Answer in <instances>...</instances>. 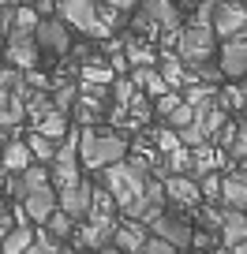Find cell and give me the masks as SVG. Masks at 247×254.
I'll use <instances>...</instances> for the list:
<instances>
[{
  "instance_id": "681fc988",
  "label": "cell",
  "mask_w": 247,
  "mask_h": 254,
  "mask_svg": "<svg viewBox=\"0 0 247 254\" xmlns=\"http://www.w3.org/2000/svg\"><path fill=\"white\" fill-rule=\"evenodd\" d=\"M0 153H4V142H0Z\"/></svg>"
},
{
  "instance_id": "8d00e7d4",
  "label": "cell",
  "mask_w": 247,
  "mask_h": 254,
  "mask_svg": "<svg viewBox=\"0 0 247 254\" xmlns=\"http://www.w3.org/2000/svg\"><path fill=\"white\" fill-rule=\"evenodd\" d=\"M154 142H158V150H161V153L180 150V138H176V131H172V127H158V131H154Z\"/></svg>"
},
{
  "instance_id": "1f68e13d",
  "label": "cell",
  "mask_w": 247,
  "mask_h": 254,
  "mask_svg": "<svg viewBox=\"0 0 247 254\" xmlns=\"http://www.w3.org/2000/svg\"><path fill=\"white\" fill-rule=\"evenodd\" d=\"M38 11L30 8V4H19L15 11H11V30H23V34H34V26H38Z\"/></svg>"
},
{
  "instance_id": "74e56055",
  "label": "cell",
  "mask_w": 247,
  "mask_h": 254,
  "mask_svg": "<svg viewBox=\"0 0 247 254\" xmlns=\"http://www.w3.org/2000/svg\"><path fill=\"white\" fill-rule=\"evenodd\" d=\"M180 101H183V97H180V90H168V94L154 97V112H158V116L165 120V116H168V112H172V109H176Z\"/></svg>"
},
{
  "instance_id": "5b68a950",
  "label": "cell",
  "mask_w": 247,
  "mask_h": 254,
  "mask_svg": "<svg viewBox=\"0 0 247 254\" xmlns=\"http://www.w3.org/2000/svg\"><path fill=\"white\" fill-rule=\"evenodd\" d=\"M79 131H68L60 142H56V153L53 161H49V183H53L56 190L60 187H72V183H79Z\"/></svg>"
},
{
  "instance_id": "cb8c5ba5",
  "label": "cell",
  "mask_w": 247,
  "mask_h": 254,
  "mask_svg": "<svg viewBox=\"0 0 247 254\" xmlns=\"http://www.w3.org/2000/svg\"><path fill=\"white\" fill-rule=\"evenodd\" d=\"M161 79L168 82V90H180V86H187V79H191V71H187V64L180 60L176 53H168V56H161Z\"/></svg>"
},
{
  "instance_id": "7a4b0ae2",
  "label": "cell",
  "mask_w": 247,
  "mask_h": 254,
  "mask_svg": "<svg viewBox=\"0 0 247 254\" xmlns=\"http://www.w3.org/2000/svg\"><path fill=\"white\" fill-rule=\"evenodd\" d=\"M150 176H154L150 172V161H146V157H131V153H128L124 161L101 168V187L112 194V202H116V209H120V206H128L139 190L146 187Z\"/></svg>"
},
{
  "instance_id": "30bf717a",
  "label": "cell",
  "mask_w": 247,
  "mask_h": 254,
  "mask_svg": "<svg viewBox=\"0 0 247 254\" xmlns=\"http://www.w3.org/2000/svg\"><path fill=\"white\" fill-rule=\"evenodd\" d=\"M210 30L214 38H236V34L247 30V11L240 0H217L214 15H210Z\"/></svg>"
},
{
  "instance_id": "484cf974",
  "label": "cell",
  "mask_w": 247,
  "mask_h": 254,
  "mask_svg": "<svg viewBox=\"0 0 247 254\" xmlns=\"http://www.w3.org/2000/svg\"><path fill=\"white\" fill-rule=\"evenodd\" d=\"M82 82H86V86H109L112 79H116V71H112L109 64L101 60V56H94V60H86L82 64Z\"/></svg>"
},
{
  "instance_id": "52a82bcc",
  "label": "cell",
  "mask_w": 247,
  "mask_h": 254,
  "mask_svg": "<svg viewBox=\"0 0 247 254\" xmlns=\"http://www.w3.org/2000/svg\"><path fill=\"white\" fill-rule=\"evenodd\" d=\"M34 45H38V53L64 56V53H72V30H68L64 19H56V15H41V19H38V26H34Z\"/></svg>"
},
{
  "instance_id": "f546056e",
  "label": "cell",
  "mask_w": 247,
  "mask_h": 254,
  "mask_svg": "<svg viewBox=\"0 0 247 254\" xmlns=\"http://www.w3.org/2000/svg\"><path fill=\"white\" fill-rule=\"evenodd\" d=\"M109 90H112V101H116V109H124V105H131V97H135V82L128 79V75H116V79L109 82Z\"/></svg>"
},
{
  "instance_id": "f907efd6",
  "label": "cell",
  "mask_w": 247,
  "mask_h": 254,
  "mask_svg": "<svg viewBox=\"0 0 247 254\" xmlns=\"http://www.w3.org/2000/svg\"><path fill=\"white\" fill-rule=\"evenodd\" d=\"M180 254H183V251H180Z\"/></svg>"
},
{
  "instance_id": "9c48e42d",
  "label": "cell",
  "mask_w": 247,
  "mask_h": 254,
  "mask_svg": "<svg viewBox=\"0 0 247 254\" xmlns=\"http://www.w3.org/2000/svg\"><path fill=\"white\" fill-rule=\"evenodd\" d=\"M146 232H150V236L168 239L176 251H187V247H191V236H195L191 221L180 217V213H168V209H161L158 217H150V221H146Z\"/></svg>"
},
{
  "instance_id": "ba28073f",
  "label": "cell",
  "mask_w": 247,
  "mask_h": 254,
  "mask_svg": "<svg viewBox=\"0 0 247 254\" xmlns=\"http://www.w3.org/2000/svg\"><path fill=\"white\" fill-rule=\"evenodd\" d=\"M165 206H168L165 183H158V176H150V180H146V187L139 190L128 206H120V209H124V217H128V221H143V224H146L150 217H158Z\"/></svg>"
},
{
  "instance_id": "6da1fadb",
  "label": "cell",
  "mask_w": 247,
  "mask_h": 254,
  "mask_svg": "<svg viewBox=\"0 0 247 254\" xmlns=\"http://www.w3.org/2000/svg\"><path fill=\"white\" fill-rule=\"evenodd\" d=\"M128 153H131V142L120 131H109V127H79V165L101 172V168L124 161Z\"/></svg>"
},
{
  "instance_id": "8fae6325",
  "label": "cell",
  "mask_w": 247,
  "mask_h": 254,
  "mask_svg": "<svg viewBox=\"0 0 247 254\" xmlns=\"http://www.w3.org/2000/svg\"><path fill=\"white\" fill-rule=\"evenodd\" d=\"M49 187V165H26L23 172H8V180H4V190H8V198L23 202L26 194H34V190Z\"/></svg>"
},
{
  "instance_id": "44dd1931",
  "label": "cell",
  "mask_w": 247,
  "mask_h": 254,
  "mask_svg": "<svg viewBox=\"0 0 247 254\" xmlns=\"http://www.w3.org/2000/svg\"><path fill=\"white\" fill-rule=\"evenodd\" d=\"M26 165H34L26 142L23 138H8V142H4V153H0V168H4V172H23Z\"/></svg>"
},
{
  "instance_id": "f1b7e54d",
  "label": "cell",
  "mask_w": 247,
  "mask_h": 254,
  "mask_svg": "<svg viewBox=\"0 0 247 254\" xmlns=\"http://www.w3.org/2000/svg\"><path fill=\"white\" fill-rule=\"evenodd\" d=\"M183 101L191 105V109H199V105H210L217 97V86H210V82H191L187 86V94H180Z\"/></svg>"
},
{
  "instance_id": "9a60e30c",
  "label": "cell",
  "mask_w": 247,
  "mask_h": 254,
  "mask_svg": "<svg viewBox=\"0 0 247 254\" xmlns=\"http://www.w3.org/2000/svg\"><path fill=\"white\" fill-rule=\"evenodd\" d=\"M165 198L172 202L176 209H199L202 206L199 180H191V176H168L165 180Z\"/></svg>"
},
{
  "instance_id": "4316f807",
  "label": "cell",
  "mask_w": 247,
  "mask_h": 254,
  "mask_svg": "<svg viewBox=\"0 0 247 254\" xmlns=\"http://www.w3.org/2000/svg\"><path fill=\"white\" fill-rule=\"evenodd\" d=\"M23 142H26V150H30V157L38 161V165H49L53 153H56V142H53V138H45V135H38V131H30Z\"/></svg>"
},
{
  "instance_id": "2e32d148",
  "label": "cell",
  "mask_w": 247,
  "mask_h": 254,
  "mask_svg": "<svg viewBox=\"0 0 247 254\" xmlns=\"http://www.w3.org/2000/svg\"><path fill=\"white\" fill-rule=\"evenodd\" d=\"M112 232H116V217H86L75 243H82L86 251H101V247L112 243Z\"/></svg>"
},
{
  "instance_id": "f35d334b",
  "label": "cell",
  "mask_w": 247,
  "mask_h": 254,
  "mask_svg": "<svg viewBox=\"0 0 247 254\" xmlns=\"http://www.w3.org/2000/svg\"><path fill=\"white\" fill-rule=\"evenodd\" d=\"M143 254H180L168 239H161V236H146V243H143Z\"/></svg>"
},
{
  "instance_id": "d6986e66",
  "label": "cell",
  "mask_w": 247,
  "mask_h": 254,
  "mask_svg": "<svg viewBox=\"0 0 247 254\" xmlns=\"http://www.w3.org/2000/svg\"><path fill=\"white\" fill-rule=\"evenodd\" d=\"M221 202L229 209H247V176L244 172H225L221 176Z\"/></svg>"
},
{
  "instance_id": "277c9868",
  "label": "cell",
  "mask_w": 247,
  "mask_h": 254,
  "mask_svg": "<svg viewBox=\"0 0 247 254\" xmlns=\"http://www.w3.org/2000/svg\"><path fill=\"white\" fill-rule=\"evenodd\" d=\"M131 26L143 30L146 38L176 34L180 30V8H176V0H139V11L131 19Z\"/></svg>"
},
{
  "instance_id": "ac0fdd59",
  "label": "cell",
  "mask_w": 247,
  "mask_h": 254,
  "mask_svg": "<svg viewBox=\"0 0 247 254\" xmlns=\"http://www.w3.org/2000/svg\"><path fill=\"white\" fill-rule=\"evenodd\" d=\"M146 236H150V232H146L143 221H116V232H112L109 247H116V251H124V254H143Z\"/></svg>"
},
{
  "instance_id": "ab89813d",
  "label": "cell",
  "mask_w": 247,
  "mask_h": 254,
  "mask_svg": "<svg viewBox=\"0 0 247 254\" xmlns=\"http://www.w3.org/2000/svg\"><path fill=\"white\" fill-rule=\"evenodd\" d=\"M202 228H206V232L221 228V209H217V206H202Z\"/></svg>"
},
{
  "instance_id": "e575fe53",
  "label": "cell",
  "mask_w": 247,
  "mask_h": 254,
  "mask_svg": "<svg viewBox=\"0 0 247 254\" xmlns=\"http://www.w3.org/2000/svg\"><path fill=\"white\" fill-rule=\"evenodd\" d=\"M199 190H202V202H217L221 198V172H206V176H199Z\"/></svg>"
},
{
  "instance_id": "bcb514c9",
  "label": "cell",
  "mask_w": 247,
  "mask_h": 254,
  "mask_svg": "<svg viewBox=\"0 0 247 254\" xmlns=\"http://www.w3.org/2000/svg\"><path fill=\"white\" fill-rule=\"evenodd\" d=\"M4 213H8V202H4V198H0V217H4Z\"/></svg>"
},
{
  "instance_id": "e0dca14e",
  "label": "cell",
  "mask_w": 247,
  "mask_h": 254,
  "mask_svg": "<svg viewBox=\"0 0 247 254\" xmlns=\"http://www.w3.org/2000/svg\"><path fill=\"white\" fill-rule=\"evenodd\" d=\"M23 213H26V221L30 224H45L49 217H53V209H56V187L49 183V187H41V190H34V194H26L23 202Z\"/></svg>"
},
{
  "instance_id": "7c38bea8",
  "label": "cell",
  "mask_w": 247,
  "mask_h": 254,
  "mask_svg": "<svg viewBox=\"0 0 247 254\" xmlns=\"http://www.w3.org/2000/svg\"><path fill=\"white\" fill-rule=\"evenodd\" d=\"M217 67H221V79H244L247 75V30L221 41Z\"/></svg>"
},
{
  "instance_id": "f6af8a7d",
  "label": "cell",
  "mask_w": 247,
  "mask_h": 254,
  "mask_svg": "<svg viewBox=\"0 0 247 254\" xmlns=\"http://www.w3.org/2000/svg\"><path fill=\"white\" fill-rule=\"evenodd\" d=\"M180 4H183V8H195V4H199V0H180Z\"/></svg>"
},
{
  "instance_id": "7dc6e473",
  "label": "cell",
  "mask_w": 247,
  "mask_h": 254,
  "mask_svg": "<svg viewBox=\"0 0 247 254\" xmlns=\"http://www.w3.org/2000/svg\"><path fill=\"white\" fill-rule=\"evenodd\" d=\"M210 254H232V251H229V247H225V251H217V247H214V251H210Z\"/></svg>"
},
{
  "instance_id": "3957f363",
  "label": "cell",
  "mask_w": 247,
  "mask_h": 254,
  "mask_svg": "<svg viewBox=\"0 0 247 254\" xmlns=\"http://www.w3.org/2000/svg\"><path fill=\"white\" fill-rule=\"evenodd\" d=\"M56 19H64L72 30H79L90 41L109 38V30H112L109 19L97 8V0H56Z\"/></svg>"
},
{
  "instance_id": "7402d4cb",
  "label": "cell",
  "mask_w": 247,
  "mask_h": 254,
  "mask_svg": "<svg viewBox=\"0 0 247 254\" xmlns=\"http://www.w3.org/2000/svg\"><path fill=\"white\" fill-rule=\"evenodd\" d=\"M128 79L135 82V86H143L150 101H154V97H161V94H168V82L158 75V67H154V64H143V67H135Z\"/></svg>"
},
{
  "instance_id": "d4e9b609",
  "label": "cell",
  "mask_w": 247,
  "mask_h": 254,
  "mask_svg": "<svg viewBox=\"0 0 247 254\" xmlns=\"http://www.w3.org/2000/svg\"><path fill=\"white\" fill-rule=\"evenodd\" d=\"M30 243H34V228L30 224H11L8 236L0 239V254H23Z\"/></svg>"
},
{
  "instance_id": "b9f144b4",
  "label": "cell",
  "mask_w": 247,
  "mask_h": 254,
  "mask_svg": "<svg viewBox=\"0 0 247 254\" xmlns=\"http://www.w3.org/2000/svg\"><path fill=\"white\" fill-rule=\"evenodd\" d=\"M11 11H15V8H0V38L11 30Z\"/></svg>"
},
{
  "instance_id": "836d02e7",
  "label": "cell",
  "mask_w": 247,
  "mask_h": 254,
  "mask_svg": "<svg viewBox=\"0 0 247 254\" xmlns=\"http://www.w3.org/2000/svg\"><path fill=\"white\" fill-rule=\"evenodd\" d=\"M191 75H199V82H210V86H217L221 82V67H217V60H199L187 67Z\"/></svg>"
},
{
  "instance_id": "ee69618b",
  "label": "cell",
  "mask_w": 247,
  "mask_h": 254,
  "mask_svg": "<svg viewBox=\"0 0 247 254\" xmlns=\"http://www.w3.org/2000/svg\"><path fill=\"white\" fill-rule=\"evenodd\" d=\"M232 254H247V239H240V243L232 247Z\"/></svg>"
},
{
  "instance_id": "c3c4849f",
  "label": "cell",
  "mask_w": 247,
  "mask_h": 254,
  "mask_svg": "<svg viewBox=\"0 0 247 254\" xmlns=\"http://www.w3.org/2000/svg\"><path fill=\"white\" fill-rule=\"evenodd\" d=\"M240 4H244V11H247V0H240Z\"/></svg>"
},
{
  "instance_id": "603a6c76",
  "label": "cell",
  "mask_w": 247,
  "mask_h": 254,
  "mask_svg": "<svg viewBox=\"0 0 247 254\" xmlns=\"http://www.w3.org/2000/svg\"><path fill=\"white\" fill-rule=\"evenodd\" d=\"M34 131L38 135H45V138H53V142H60V138L72 131V120H68V112H60V109H49L45 116L34 124Z\"/></svg>"
},
{
  "instance_id": "d590c367",
  "label": "cell",
  "mask_w": 247,
  "mask_h": 254,
  "mask_svg": "<svg viewBox=\"0 0 247 254\" xmlns=\"http://www.w3.org/2000/svg\"><path fill=\"white\" fill-rule=\"evenodd\" d=\"M191 120H195V109H191L187 101H180V105H176V109L165 116V127H172V131H183Z\"/></svg>"
},
{
  "instance_id": "4fadbf2b",
  "label": "cell",
  "mask_w": 247,
  "mask_h": 254,
  "mask_svg": "<svg viewBox=\"0 0 247 254\" xmlns=\"http://www.w3.org/2000/svg\"><path fill=\"white\" fill-rule=\"evenodd\" d=\"M8 38V45H4V60H8V67H19V71H30V67H38V45H34V34H23V30H8L4 34Z\"/></svg>"
},
{
  "instance_id": "7bdbcfd3",
  "label": "cell",
  "mask_w": 247,
  "mask_h": 254,
  "mask_svg": "<svg viewBox=\"0 0 247 254\" xmlns=\"http://www.w3.org/2000/svg\"><path fill=\"white\" fill-rule=\"evenodd\" d=\"M11 224H15V221H11V217H8V213H4V217H0V239H4V236H8V228H11Z\"/></svg>"
},
{
  "instance_id": "8992f818",
  "label": "cell",
  "mask_w": 247,
  "mask_h": 254,
  "mask_svg": "<svg viewBox=\"0 0 247 254\" xmlns=\"http://www.w3.org/2000/svg\"><path fill=\"white\" fill-rule=\"evenodd\" d=\"M214 49H217V38H214V30H210V26L187 23V26H180V30H176V56H180L187 67H191V64H199V60H214Z\"/></svg>"
},
{
  "instance_id": "60d3db41",
  "label": "cell",
  "mask_w": 247,
  "mask_h": 254,
  "mask_svg": "<svg viewBox=\"0 0 247 254\" xmlns=\"http://www.w3.org/2000/svg\"><path fill=\"white\" fill-rule=\"evenodd\" d=\"M105 8H112V11H120V15H124V11H131L139 4V0H101Z\"/></svg>"
},
{
  "instance_id": "83f0119b",
  "label": "cell",
  "mask_w": 247,
  "mask_h": 254,
  "mask_svg": "<svg viewBox=\"0 0 247 254\" xmlns=\"http://www.w3.org/2000/svg\"><path fill=\"white\" fill-rule=\"evenodd\" d=\"M116 213V202H112V194L105 187H94L90 190V213L86 217H112Z\"/></svg>"
},
{
  "instance_id": "ffe728a7",
  "label": "cell",
  "mask_w": 247,
  "mask_h": 254,
  "mask_svg": "<svg viewBox=\"0 0 247 254\" xmlns=\"http://www.w3.org/2000/svg\"><path fill=\"white\" fill-rule=\"evenodd\" d=\"M217 232H221V243L232 251L240 239H247V209H225L221 213V228Z\"/></svg>"
},
{
  "instance_id": "4dcf8cb0",
  "label": "cell",
  "mask_w": 247,
  "mask_h": 254,
  "mask_svg": "<svg viewBox=\"0 0 247 254\" xmlns=\"http://www.w3.org/2000/svg\"><path fill=\"white\" fill-rule=\"evenodd\" d=\"M75 97H79V86L75 82H60V86H53V109H60V112H72V105H75Z\"/></svg>"
},
{
  "instance_id": "5bb4252c",
  "label": "cell",
  "mask_w": 247,
  "mask_h": 254,
  "mask_svg": "<svg viewBox=\"0 0 247 254\" xmlns=\"http://www.w3.org/2000/svg\"><path fill=\"white\" fill-rule=\"evenodd\" d=\"M90 190H94V183H86V180L72 183V187H60V190H56V209H64L72 221H86V213H90Z\"/></svg>"
},
{
  "instance_id": "d6a6232c",
  "label": "cell",
  "mask_w": 247,
  "mask_h": 254,
  "mask_svg": "<svg viewBox=\"0 0 247 254\" xmlns=\"http://www.w3.org/2000/svg\"><path fill=\"white\" fill-rule=\"evenodd\" d=\"M214 101L221 105L225 112L244 109V105H247V90H240V86H225V90H217V97H214Z\"/></svg>"
}]
</instances>
